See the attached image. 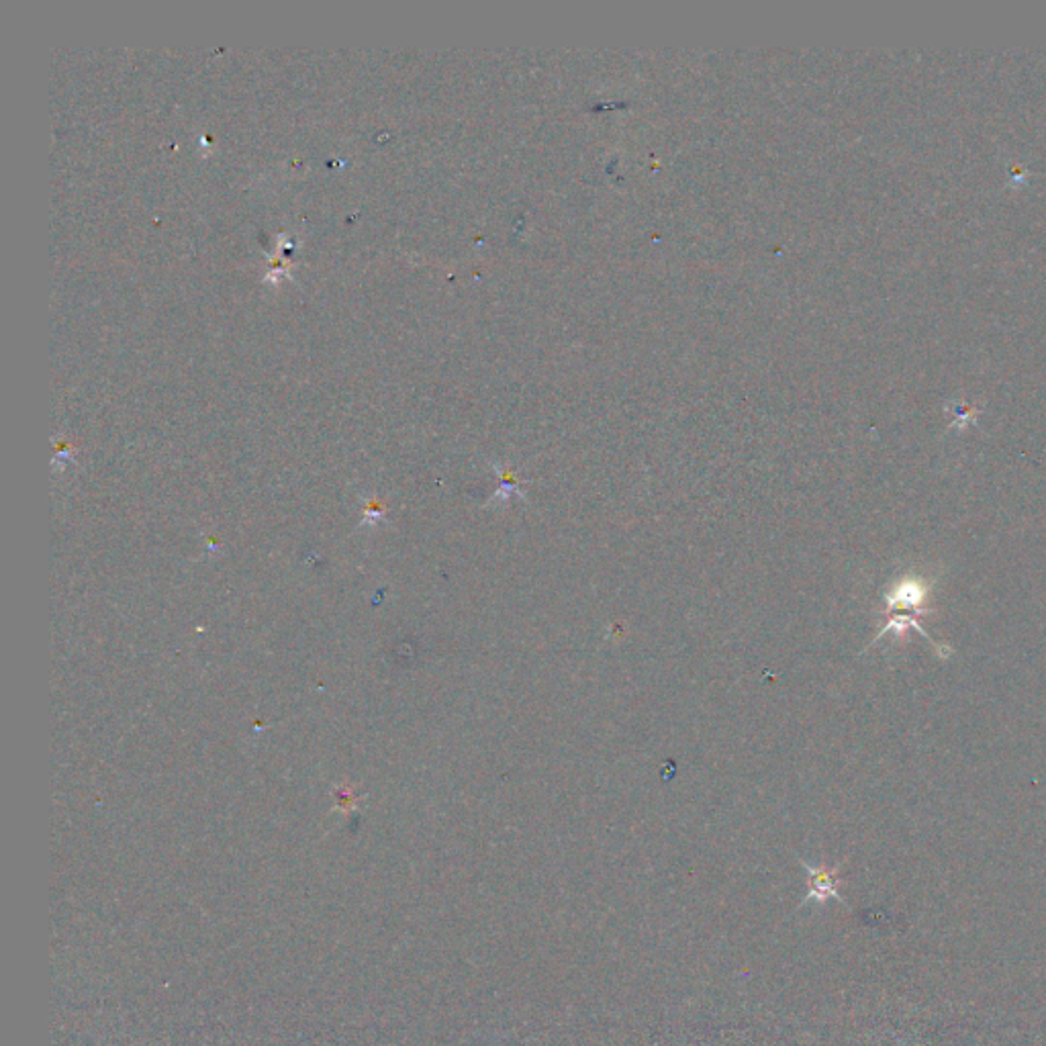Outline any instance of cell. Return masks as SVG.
Returning <instances> with one entry per match:
<instances>
[{"label": "cell", "instance_id": "obj_1", "mask_svg": "<svg viewBox=\"0 0 1046 1046\" xmlns=\"http://www.w3.org/2000/svg\"><path fill=\"white\" fill-rule=\"evenodd\" d=\"M799 865L807 873V895L803 897L797 910H801L805 906H812V903L822 906V903H826L828 899H836L838 903H842L844 908H848L846 899L840 893V865H836V867L812 865L803 859H799Z\"/></svg>", "mask_w": 1046, "mask_h": 1046}, {"label": "cell", "instance_id": "obj_2", "mask_svg": "<svg viewBox=\"0 0 1046 1046\" xmlns=\"http://www.w3.org/2000/svg\"><path fill=\"white\" fill-rule=\"evenodd\" d=\"M928 597L926 585L914 579H903L895 583L885 593L887 613H899V611H912L916 615H928L930 609L924 605Z\"/></svg>", "mask_w": 1046, "mask_h": 1046}]
</instances>
